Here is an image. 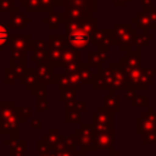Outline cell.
Wrapping results in <instances>:
<instances>
[{
  "instance_id": "1",
  "label": "cell",
  "mask_w": 156,
  "mask_h": 156,
  "mask_svg": "<svg viewBox=\"0 0 156 156\" xmlns=\"http://www.w3.org/2000/svg\"><path fill=\"white\" fill-rule=\"evenodd\" d=\"M18 107L12 101H0V134H7L15 139L20 135Z\"/></svg>"
},
{
  "instance_id": "2",
  "label": "cell",
  "mask_w": 156,
  "mask_h": 156,
  "mask_svg": "<svg viewBox=\"0 0 156 156\" xmlns=\"http://www.w3.org/2000/svg\"><path fill=\"white\" fill-rule=\"evenodd\" d=\"M156 129V112L152 108H149V112L144 113L140 119H138V132L143 133H151Z\"/></svg>"
},
{
  "instance_id": "3",
  "label": "cell",
  "mask_w": 156,
  "mask_h": 156,
  "mask_svg": "<svg viewBox=\"0 0 156 156\" xmlns=\"http://www.w3.org/2000/svg\"><path fill=\"white\" fill-rule=\"evenodd\" d=\"M112 144H113V130L112 129L95 134L96 149H111Z\"/></svg>"
},
{
  "instance_id": "4",
  "label": "cell",
  "mask_w": 156,
  "mask_h": 156,
  "mask_svg": "<svg viewBox=\"0 0 156 156\" xmlns=\"http://www.w3.org/2000/svg\"><path fill=\"white\" fill-rule=\"evenodd\" d=\"M5 145L10 146V156H23V152L26 150V141L21 140L20 138H15V139H6L4 140Z\"/></svg>"
},
{
  "instance_id": "5",
  "label": "cell",
  "mask_w": 156,
  "mask_h": 156,
  "mask_svg": "<svg viewBox=\"0 0 156 156\" xmlns=\"http://www.w3.org/2000/svg\"><path fill=\"white\" fill-rule=\"evenodd\" d=\"M68 40L71 43V45L76 49H84L88 44H89V37L87 35V33L84 32H72L68 37Z\"/></svg>"
},
{
  "instance_id": "6",
  "label": "cell",
  "mask_w": 156,
  "mask_h": 156,
  "mask_svg": "<svg viewBox=\"0 0 156 156\" xmlns=\"http://www.w3.org/2000/svg\"><path fill=\"white\" fill-rule=\"evenodd\" d=\"M38 78H37V72L34 69H29V71H26L24 74L21 77V84L24 85L26 89L30 90L34 84L37 83Z\"/></svg>"
},
{
  "instance_id": "7",
  "label": "cell",
  "mask_w": 156,
  "mask_h": 156,
  "mask_svg": "<svg viewBox=\"0 0 156 156\" xmlns=\"http://www.w3.org/2000/svg\"><path fill=\"white\" fill-rule=\"evenodd\" d=\"M104 107L110 112L119 111V99H118V96L113 95L112 91H111L110 95H106L104 98Z\"/></svg>"
},
{
  "instance_id": "8",
  "label": "cell",
  "mask_w": 156,
  "mask_h": 156,
  "mask_svg": "<svg viewBox=\"0 0 156 156\" xmlns=\"http://www.w3.org/2000/svg\"><path fill=\"white\" fill-rule=\"evenodd\" d=\"M93 121L94 123H108V124H112V115L110 111H105L102 108L99 110V112L96 113H93Z\"/></svg>"
},
{
  "instance_id": "9",
  "label": "cell",
  "mask_w": 156,
  "mask_h": 156,
  "mask_svg": "<svg viewBox=\"0 0 156 156\" xmlns=\"http://www.w3.org/2000/svg\"><path fill=\"white\" fill-rule=\"evenodd\" d=\"M66 122H79L80 121V113L78 112V108L71 110L68 106L66 108Z\"/></svg>"
},
{
  "instance_id": "10",
  "label": "cell",
  "mask_w": 156,
  "mask_h": 156,
  "mask_svg": "<svg viewBox=\"0 0 156 156\" xmlns=\"http://www.w3.org/2000/svg\"><path fill=\"white\" fill-rule=\"evenodd\" d=\"M37 111L38 112H43L48 108V99H46V95L43 94V95H39L38 96V104H37Z\"/></svg>"
},
{
  "instance_id": "11",
  "label": "cell",
  "mask_w": 156,
  "mask_h": 156,
  "mask_svg": "<svg viewBox=\"0 0 156 156\" xmlns=\"http://www.w3.org/2000/svg\"><path fill=\"white\" fill-rule=\"evenodd\" d=\"M18 117L21 123H24L26 117H30V107H18Z\"/></svg>"
},
{
  "instance_id": "12",
  "label": "cell",
  "mask_w": 156,
  "mask_h": 156,
  "mask_svg": "<svg viewBox=\"0 0 156 156\" xmlns=\"http://www.w3.org/2000/svg\"><path fill=\"white\" fill-rule=\"evenodd\" d=\"M7 39H9V29L0 24V44L1 45H5L7 43Z\"/></svg>"
},
{
  "instance_id": "13",
  "label": "cell",
  "mask_w": 156,
  "mask_h": 156,
  "mask_svg": "<svg viewBox=\"0 0 156 156\" xmlns=\"http://www.w3.org/2000/svg\"><path fill=\"white\" fill-rule=\"evenodd\" d=\"M30 124H32L33 128H38V129L41 128V121H40L39 118H34V119H32Z\"/></svg>"
},
{
  "instance_id": "14",
  "label": "cell",
  "mask_w": 156,
  "mask_h": 156,
  "mask_svg": "<svg viewBox=\"0 0 156 156\" xmlns=\"http://www.w3.org/2000/svg\"><path fill=\"white\" fill-rule=\"evenodd\" d=\"M110 156H119V154L116 152V151H113V150H111L110 151Z\"/></svg>"
},
{
  "instance_id": "15",
  "label": "cell",
  "mask_w": 156,
  "mask_h": 156,
  "mask_svg": "<svg viewBox=\"0 0 156 156\" xmlns=\"http://www.w3.org/2000/svg\"><path fill=\"white\" fill-rule=\"evenodd\" d=\"M2 46H4V45H1V44H0V50H1V48H2Z\"/></svg>"
}]
</instances>
